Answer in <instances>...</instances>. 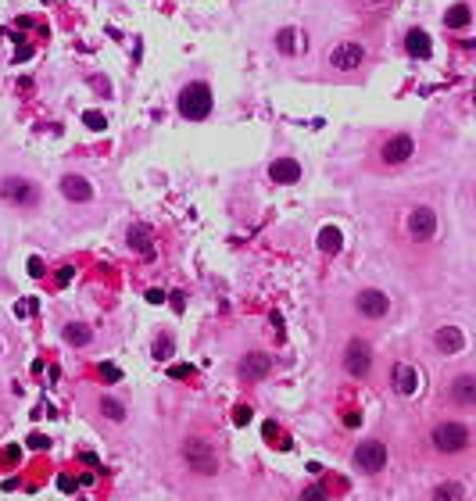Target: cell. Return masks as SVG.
Here are the masks:
<instances>
[{
	"mask_svg": "<svg viewBox=\"0 0 476 501\" xmlns=\"http://www.w3.org/2000/svg\"><path fill=\"white\" fill-rule=\"evenodd\" d=\"M176 108H179V115H183V118H190V122L208 118V115H211V108H215L211 86H208L204 79H197V83L183 86V90H179V97H176Z\"/></svg>",
	"mask_w": 476,
	"mask_h": 501,
	"instance_id": "cell-1",
	"label": "cell"
},
{
	"mask_svg": "<svg viewBox=\"0 0 476 501\" xmlns=\"http://www.w3.org/2000/svg\"><path fill=\"white\" fill-rule=\"evenodd\" d=\"M0 201L8 208H36L40 204V186L26 176H4L0 179Z\"/></svg>",
	"mask_w": 476,
	"mask_h": 501,
	"instance_id": "cell-2",
	"label": "cell"
},
{
	"mask_svg": "<svg viewBox=\"0 0 476 501\" xmlns=\"http://www.w3.org/2000/svg\"><path fill=\"white\" fill-rule=\"evenodd\" d=\"M430 440L440 455H458L469 447V426L465 422H437L430 430Z\"/></svg>",
	"mask_w": 476,
	"mask_h": 501,
	"instance_id": "cell-3",
	"label": "cell"
},
{
	"mask_svg": "<svg viewBox=\"0 0 476 501\" xmlns=\"http://www.w3.org/2000/svg\"><path fill=\"white\" fill-rule=\"evenodd\" d=\"M365 58H369V51H365L362 44L344 40V44H333V47H330L326 65H330L333 72H358V69L365 65Z\"/></svg>",
	"mask_w": 476,
	"mask_h": 501,
	"instance_id": "cell-4",
	"label": "cell"
},
{
	"mask_svg": "<svg viewBox=\"0 0 476 501\" xmlns=\"http://www.w3.org/2000/svg\"><path fill=\"white\" fill-rule=\"evenodd\" d=\"M405 229H408V240H415V243L433 240V233H437V211H433L430 204L412 208L408 218H405Z\"/></svg>",
	"mask_w": 476,
	"mask_h": 501,
	"instance_id": "cell-5",
	"label": "cell"
},
{
	"mask_svg": "<svg viewBox=\"0 0 476 501\" xmlns=\"http://www.w3.org/2000/svg\"><path fill=\"white\" fill-rule=\"evenodd\" d=\"M369 369H373V348H369V340H362V337L348 340V348H344V373L362 380V376H369Z\"/></svg>",
	"mask_w": 476,
	"mask_h": 501,
	"instance_id": "cell-6",
	"label": "cell"
},
{
	"mask_svg": "<svg viewBox=\"0 0 476 501\" xmlns=\"http://www.w3.org/2000/svg\"><path fill=\"white\" fill-rule=\"evenodd\" d=\"M355 465L362 472H369V476L383 472L387 469V447H383V440H362L355 447Z\"/></svg>",
	"mask_w": 476,
	"mask_h": 501,
	"instance_id": "cell-7",
	"label": "cell"
},
{
	"mask_svg": "<svg viewBox=\"0 0 476 501\" xmlns=\"http://www.w3.org/2000/svg\"><path fill=\"white\" fill-rule=\"evenodd\" d=\"M412 154H415V140H412L408 133H394V136H387L383 147H380V161H383V165H405Z\"/></svg>",
	"mask_w": 476,
	"mask_h": 501,
	"instance_id": "cell-8",
	"label": "cell"
},
{
	"mask_svg": "<svg viewBox=\"0 0 476 501\" xmlns=\"http://www.w3.org/2000/svg\"><path fill=\"white\" fill-rule=\"evenodd\" d=\"M355 312L362 315V319H383L387 312H390V298L383 294V290H358L355 294Z\"/></svg>",
	"mask_w": 476,
	"mask_h": 501,
	"instance_id": "cell-9",
	"label": "cell"
},
{
	"mask_svg": "<svg viewBox=\"0 0 476 501\" xmlns=\"http://www.w3.org/2000/svg\"><path fill=\"white\" fill-rule=\"evenodd\" d=\"M58 190H61V197L72 201V204H90V201H93V183H90L86 176H79V172H65L61 183H58Z\"/></svg>",
	"mask_w": 476,
	"mask_h": 501,
	"instance_id": "cell-10",
	"label": "cell"
},
{
	"mask_svg": "<svg viewBox=\"0 0 476 501\" xmlns=\"http://www.w3.org/2000/svg\"><path fill=\"white\" fill-rule=\"evenodd\" d=\"M186 465H190L193 472H201V476H215V472H218L215 451H211L208 444H201V440H186Z\"/></svg>",
	"mask_w": 476,
	"mask_h": 501,
	"instance_id": "cell-11",
	"label": "cell"
},
{
	"mask_svg": "<svg viewBox=\"0 0 476 501\" xmlns=\"http://www.w3.org/2000/svg\"><path fill=\"white\" fill-rule=\"evenodd\" d=\"M447 398L458 405V408H472L476 405V376L472 373H458L447 387Z\"/></svg>",
	"mask_w": 476,
	"mask_h": 501,
	"instance_id": "cell-12",
	"label": "cell"
},
{
	"mask_svg": "<svg viewBox=\"0 0 476 501\" xmlns=\"http://www.w3.org/2000/svg\"><path fill=\"white\" fill-rule=\"evenodd\" d=\"M433 348L440 355H458V351H465V333L458 326H440L433 333Z\"/></svg>",
	"mask_w": 476,
	"mask_h": 501,
	"instance_id": "cell-13",
	"label": "cell"
},
{
	"mask_svg": "<svg viewBox=\"0 0 476 501\" xmlns=\"http://www.w3.org/2000/svg\"><path fill=\"white\" fill-rule=\"evenodd\" d=\"M301 161L298 158H276L273 165H269V179L273 183H283V186H290V183H298L301 179Z\"/></svg>",
	"mask_w": 476,
	"mask_h": 501,
	"instance_id": "cell-14",
	"label": "cell"
},
{
	"mask_svg": "<svg viewBox=\"0 0 476 501\" xmlns=\"http://www.w3.org/2000/svg\"><path fill=\"white\" fill-rule=\"evenodd\" d=\"M236 373H240L244 380H262L265 373H273V358H269V355H258V351H251V355H244V358H240Z\"/></svg>",
	"mask_w": 476,
	"mask_h": 501,
	"instance_id": "cell-15",
	"label": "cell"
},
{
	"mask_svg": "<svg viewBox=\"0 0 476 501\" xmlns=\"http://www.w3.org/2000/svg\"><path fill=\"white\" fill-rule=\"evenodd\" d=\"M405 51H408V58H430L433 54V40H430V33L426 29H408L405 33Z\"/></svg>",
	"mask_w": 476,
	"mask_h": 501,
	"instance_id": "cell-16",
	"label": "cell"
},
{
	"mask_svg": "<svg viewBox=\"0 0 476 501\" xmlns=\"http://www.w3.org/2000/svg\"><path fill=\"white\" fill-rule=\"evenodd\" d=\"M126 243L136 250V255H143V258H154V236H151V229H147V226H129V236H126Z\"/></svg>",
	"mask_w": 476,
	"mask_h": 501,
	"instance_id": "cell-17",
	"label": "cell"
},
{
	"mask_svg": "<svg viewBox=\"0 0 476 501\" xmlns=\"http://www.w3.org/2000/svg\"><path fill=\"white\" fill-rule=\"evenodd\" d=\"M394 387H397V394H405V398H412L415 390H419V369L415 365H397L394 369Z\"/></svg>",
	"mask_w": 476,
	"mask_h": 501,
	"instance_id": "cell-18",
	"label": "cell"
},
{
	"mask_svg": "<svg viewBox=\"0 0 476 501\" xmlns=\"http://www.w3.org/2000/svg\"><path fill=\"white\" fill-rule=\"evenodd\" d=\"M61 340L72 344V348H86V344L93 340V330H90L86 323H65V326H61Z\"/></svg>",
	"mask_w": 476,
	"mask_h": 501,
	"instance_id": "cell-19",
	"label": "cell"
},
{
	"mask_svg": "<svg viewBox=\"0 0 476 501\" xmlns=\"http://www.w3.org/2000/svg\"><path fill=\"white\" fill-rule=\"evenodd\" d=\"M315 243H319V250H323V255H337V250L344 247V233H340L337 226H323Z\"/></svg>",
	"mask_w": 476,
	"mask_h": 501,
	"instance_id": "cell-20",
	"label": "cell"
},
{
	"mask_svg": "<svg viewBox=\"0 0 476 501\" xmlns=\"http://www.w3.org/2000/svg\"><path fill=\"white\" fill-rule=\"evenodd\" d=\"M469 22H472V11H469L465 0H462V4H455L451 11H444V26L447 29H469Z\"/></svg>",
	"mask_w": 476,
	"mask_h": 501,
	"instance_id": "cell-21",
	"label": "cell"
},
{
	"mask_svg": "<svg viewBox=\"0 0 476 501\" xmlns=\"http://www.w3.org/2000/svg\"><path fill=\"white\" fill-rule=\"evenodd\" d=\"M101 415L104 419H111V422H126V405L118 401V398H101Z\"/></svg>",
	"mask_w": 476,
	"mask_h": 501,
	"instance_id": "cell-22",
	"label": "cell"
},
{
	"mask_svg": "<svg viewBox=\"0 0 476 501\" xmlns=\"http://www.w3.org/2000/svg\"><path fill=\"white\" fill-rule=\"evenodd\" d=\"M276 47L290 58V54L298 51V29H290V26H287V29H280V33H276Z\"/></svg>",
	"mask_w": 476,
	"mask_h": 501,
	"instance_id": "cell-23",
	"label": "cell"
},
{
	"mask_svg": "<svg viewBox=\"0 0 476 501\" xmlns=\"http://www.w3.org/2000/svg\"><path fill=\"white\" fill-rule=\"evenodd\" d=\"M433 497H465V490H462V483H437Z\"/></svg>",
	"mask_w": 476,
	"mask_h": 501,
	"instance_id": "cell-24",
	"label": "cell"
},
{
	"mask_svg": "<svg viewBox=\"0 0 476 501\" xmlns=\"http://www.w3.org/2000/svg\"><path fill=\"white\" fill-rule=\"evenodd\" d=\"M83 122H86V129H93V133L108 129V118H104L101 111H86V115H83Z\"/></svg>",
	"mask_w": 476,
	"mask_h": 501,
	"instance_id": "cell-25",
	"label": "cell"
},
{
	"mask_svg": "<svg viewBox=\"0 0 476 501\" xmlns=\"http://www.w3.org/2000/svg\"><path fill=\"white\" fill-rule=\"evenodd\" d=\"M101 376H104L108 383H115V380H122V373H118V365H101Z\"/></svg>",
	"mask_w": 476,
	"mask_h": 501,
	"instance_id": "cell-26",
	"label": "cell"
},
{
	"mask_svg": "<svg viewBox=\"0 0 476 501\" xmlns=\"http://www.w3.org/2000/svg\"><path fill=\"white\" fill-rule=\"evenodd\" d=\"M168 355H172V344H168V340H161V344L154 348V358H168Z\"/></svg>",
	"mask_w": 476,
	"mask_h": 501,
	"instance_id": "cell-27",
	"label": "cell"
},
{
	"mask_svg": "<svg viewBox=\"0 0 476 501\" xmlns=\"http://www.w3.org/2000/svg\"><path fill=\"white\" fill-rule=\"evenodd\" d=\"M29 58H33V47H26V44H22V47L15 51V61H29Z\"/></svg>",
	"mask_w": 476,
	"mask_h": 501,
	"instance_id": "cell-28",
	"label": "cell"
},
{
	"mask_svg": "<svg viewBox=\"0 0 476 501\" xmlns=\"http://www.w3.org/2000/svg\"><path fill=\"white\" fill-rule=\"evenodd\" d=\"M190 373H193V369H190V365H176V369H172V376H176V380H186V376H190Z\"/></svg>",
	"mask_w": 476,
	"mask_h": 501,
	"instance_id": "cell-29",
	"label": "cell"
},
{
	"mask_svg": "<svg viewBox=\"0 0 476 501\" xmlns=\"http://www.w3.org/2000/svg\"><path fill=\"white\" fill-rule=\"evenodd\" d=\"M147 301L158 305V301H165V294H161V290H147Z\"/></svg>",
	"mask_w": 476,
	"mask_h": 501,
	"instance_id": "cell-30",
	"label": "cell"
},
{
	"mask_svg": "<svg viewBox=\"0 0 476 501\" xmlns=\"http://www.w3.org/2000/svg\"><path fill=\"white\" fill-rule=\"evenodd\" d=\"M301 497H326V490H319V487H308Z\"/></svg>",
	"mask_w": 476,
	"mask_h": 501,
	"instance_id": "cell-31",
	"label": "cell"
},
{
	"mask_svg": "<svg viewBox=\"0 0 476 501\" xmlns=\"http://www.w3.org/2000/svg\"><path fill=\"white\" fill-rule=\"evenodd\" d=\"M251 419V408H236V422H248Z\"/></svg>",
	"mask_w": 476,
	"mask_h": 501,
	"instance_id": "cell-32",
	"label": "cell"
},
{
	"mask_svg": "<svg viewBox=\"0 0 476 501\" xmlns=\"http://www.w3.org/2000/svg\"><path fill=\"white\" fill-rule=\"evenodd\" d=\"M373 4H387V0H373Z\"/></svg>",
	"mask_w": 476,
	"mask_h": 501,
	"instance_id": "cell-33",
	"label": "cell"
}]
</instances>
